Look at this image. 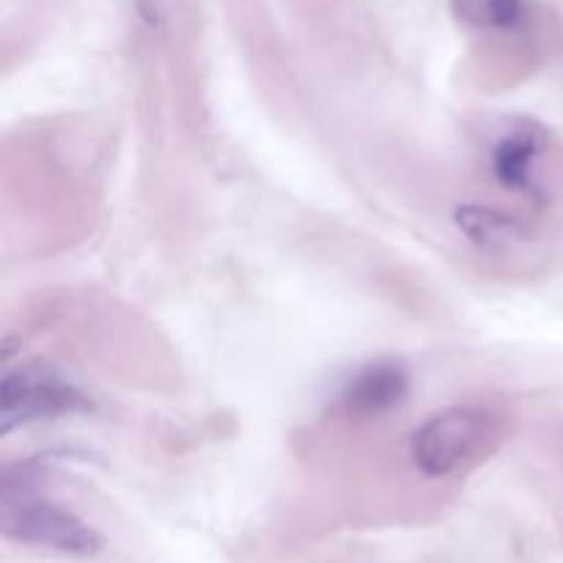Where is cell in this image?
Listing matches in <instances>:
<instances>
[{
    "label": "cell",
    "mask_w": 563,
    "mask_h": 563,
    "mask_svg": "<svg viewBox=\"0 0 563 563\" xmlns=\"http://www.w3.org/2000/svg\"><path fill=\"white\" fill-rule=\"evenodd\" d=\"M0 528L14 542L66 555H93L102 548L99 533L69 509L31 493H11L9 487L0 498Z\"/></svg>",
    "instance_id": "6da1fadb"
},
{
    "label": "cell",
    "mask_w": 563,
    "mask_h": 563,
    "mask_svg": "<svg viewBox=\"0 0 563 563\" xmlns=\"http://www.w3.org/2000/svg\"><path fill=\"white\" fill-rule=\"evenodd\" d=\"M88 407L86 396L58 372L47 366H22L5 374L0 383V432L9 434L14 427L71 416Z\"/></svg>",
    "instance_id": "7a4b0ae2"
},
{
    "label": "cell",
    "mask_w": 563,
    "mask_h": 563,
    "mask_svg": "<svg viewBox=\"0 0 563 563\" xmlns=\"http://www.w3.org/2000/svg\"><path fill=\"white\" fill-rule=\"evenodd\" d=\"M487 434V412L471 407L438 412L412 438V460L427 476H451L478 454Z\"/></svg>",
    "instance_id": "3957f363"
},
{
    "label": "cell",
    "mask_w": 563,
    "mask_h": 563,
    "mask_svg": "<svg viewBox=\"0 0 563 563\" xmlns=\"http://www.w3.org/2000/svg\"><path fill=\"white\" fill-rule=\"evenodd\" d=\"M407 388H410V379L405 368L396 363H372L346 385L344 405L346 410L361 412V416H379L399 405L407 396Z\"/></svg>",
    "instance_id": "277c9868"
},
{
    "label": "cell",
    "mask_w": 563,
    "mask_h": 563,
    "mask_svg": "<svg viewBox=\"0 0 563 563\" xmlns=\"http://www.w3.org/2000/svg\"><path fill=\"white\" fill-rule=\"evenodd\" d=\"M544 148V132L522 124L517 132L500 137L493 152L495 176L511 190H533V163Z\"/></svg>",
    "instance_id": "5b68a950"
},
{
    "label": "cell",
    "mask_w": 563,
    "mask_h": 563,
    "mask_svg": "<svg viewBox=\"0 0 563 563\" xmlns=\"http://www.w3.org/2000/svg\"><path fill=\"white\" fill-rule=\"evenodd\" d=\"M456 225L484 247H506L522 236V225L515 218L482 207H462L456 212Z\"/></svg>",
    "instance_id": "8992f818"
},
{
    "label": "cell",
    "mask_w": 563,
    "mask_h": 563,
    "mask_svg": "<svg viewBox=\"0 0 563 563\" xmlns=\"http://www.w3.org/2000/svg\"><path fill=\"white\" fill-rule=\"evenodd\" d=\"M451 9L465 25L473 27H515L522 20V0H451Z\"/></svg>",
    "instance_id": "52a82bcc"
}]
</instances>
